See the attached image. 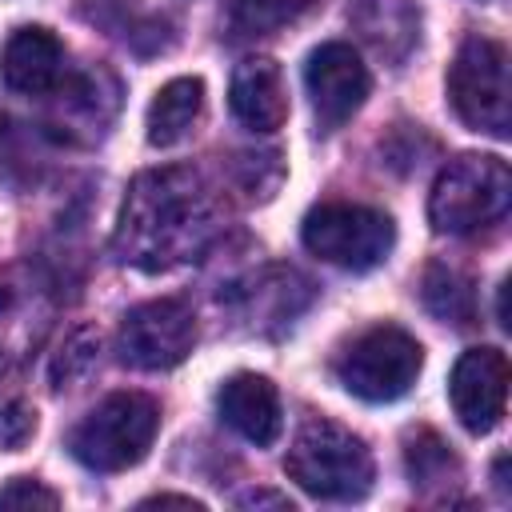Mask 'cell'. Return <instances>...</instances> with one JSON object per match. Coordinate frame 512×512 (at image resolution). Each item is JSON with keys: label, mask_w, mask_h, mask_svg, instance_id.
<instances>
[{"label": "cell", "mask_w": 512, "mask_h": 512, "mask_svg": "<svg viewBox=\"0 0 512 512\" xmlns=\"http://www.w3.org/2000/svg\"><path fill=\"white\" fill-rule=\"evenodd\" d=\"M512 204V172L500 156H456L432 184L428 220L444 236L496 224Z\"/></svg>", "instance_id": "277c9868"}, {"label": "cell", "mask_w": 512, "mask_h": 512, "mask_svg": "<svg viewBox=\"0 0 512 512\" xmlns=\"http://www.w3.org/2000/svg\"><path fill=\"white\" fill-rule=\"evenodd\" d=\"M284 472L308 496L340 500V504L368 496L372 476H376L368 444L352 428H344L336 420H324V416L308 420L296 432V440L284 456Z\"/></svg>", "instance_id": "7a4b0ae2"}, {"label": "cell", "mask_w": 512, "mask_h": 512, "mask_svg": "<svg viewBox=\"0 0 512 512\" xmlns=\"http://www.w3.org/2000/svg\"><path fill=\"white\" fill-rule=\"evenodd\" d=\"M420 296H424V308L432 316H440L444 324H468L476 316V292H472V280L448 264H432L420 280Z\"/></svg>", "instance_id": "e0dca14e"}, {"label": "cell", "mask_w": 512, "mask_h": 512, "mask_svg": "<svg viewBox=\"0 0 512 512\" xmlns=\"http://www.w3.org/2000/svg\"><path fill=\"white\" fill-rule=\"evenodd\" d=\"M356 28L364 32V40L380 56L404 60L420 36V16L408 0H360L356 4Z\"/></svg>", "instance_id": "2e32d148"}, {"label": "cell", "mask_w": 512, "mask_h": 512, "mask_svg": "<svg viewBox=\"0 0 512 512\" xmlns=\"http://www.w3.org/2000/svg\"><path fill=\"white\" fill-rule=\"evenodd\" d=\"M404 460H408V476H412V484H420V488H428V484H448V480L460 476L456 456L448 452V444H444L432 428H420V432L408 436V444H404Z\"/></svg>", "instance_id": "ac0fdd59"}, {"label": "cell", "mask_w": 512, "mask_h": 512, "mask_svg": "<svg viewBox=\"0 0 512 512\" xmlns=\"http://www.w3.org/2000/svg\"><path fill=\"white\" fill-rule=\"evenodd\" d=\"M216 408L224 416V424L232 432H240L248 444L256 448H268L280 440V428H284V416H280V396H276V384L268 376H256V372H236L224 380L220 396H216Z\"/></svg>", "instance_id": "8fae6325"}, {"label": "cell", "mask_w": 512, "mask_h": 512, "mask_svg": "<svg viewBox=\"0 0 512 512\" xmlns=\"http://www.w3.org/2000/svg\"><path fill=\"white\" fill-rule=\"evenodd\" d=\"M332 368H336V380L352 396H360L368 404H392L416 384V376L424 368V348L404 328L376 324V328L360 332L336 356Z\"/></svg>", "instance_id": "5b68a950"}, {"label": "cell", "mask_w": 512, "mask_h": 512, "mask_svg": "<svg viewBox=\"0 0 512 512\" xmlns=\"http://www.w3.org/2000/svg\"><path fill=\"white\" fill-rule=\"evenodd\" d=\"M304 84H308L316 120L328 132L340 128L344 120H352L360 112V104L368 100V68L360 60V52L344 40H328L308 56Z\"/></svg>", "instance_id": "9c48e42d"}, {"label": "cell", "mask_w": 512, "mask_h": 512, "mask_svg": "<svg viewBox=\"0 0 512 512\" xmlns=\"http://www.w3.org/2000/svg\"><path fill=\"white\" fill-rule=\"evenodd\" d=\"M0 76L20 96H44L64 76V44L48 28H16L4 44Z\"/></svg>", "instance_id": "4fadbf2b"}, {"label": "cell", "mask_w": 512, "mask_h": 512, "mask_svg": "<svg viewBox=\"0 0 512 512\" xmlns=\"http://www.w3.org/2000/svg\"><path fill=\"white\" fill-rule=\"evenodd\" d=\"M164 504H180V508H204L200 500H192V496H176V492H160V496L140 500V508H164Z\"/></svg>", "instance_id": "cb8c5ba5"}, {"label": "cell", "mask_w": 512, "mask_h": 512, "mask_svg": "<svg viewBox=\"0 0 512 512\" xmlns=\"http://www.w3.org/2000/svg\"><path fill=\"white\" fill-rule=\"evenodd\" d=\"M52 300L24 268L0 272V356H24L48 328Z\"/></svg>", "instance_id": "5bb4252c"}, {"label": "cell", "mask_w": 512, "mask_h": 512, "mask_svg": "<svg viewBox=\"0 0 512 512\" xmlns=\"http://www.w3.org/2000/svg\"><path fill=\"white\" fill-rule=\"evenodd\" d=\"M448 400L456 420L472 432L484 436L504 420L508 404V360L500 348H468L448 376Z\"/></svg>", "instance_id": "30bf717a"}, {"label": "cell", "mask_w": 512, "mask_h": 512, "mask_svg": "<svg viewBox=\"0 0 512 512\" xmlns=\"http://www.w3.org/2000/svg\"><path fill=\"white\" fill-rule=\"evenodd\" d=\"M240 504H244V508H260V504L292 508V504H288V496H280V492H244V496H240Z\"/></svg>", "instance_id": "603a6c76"}, {"label": "cell", "mask_w": 512, "mask_h": 512, "mask_svg": "<svg viewBox=\"0 0 512 512\" xmlns=\"http://www.w3.org/2000/svg\"><path fill=\"white\" fill-rule=\"evenodd\" d=\"M220 232V200L196 168L140 172L124 196L116 224V260L168 272L196 260Z\"/></svg>", "instance_id": "6da1fadb"}, {"label": "cell", "mask_w": 512, "mask_h": 512, "mask_svg": "<svg viewBox=\"0 0 512 512\" xmlns=\"http://www.w3.org/2000/svg\"><path fill=\"white\" fill-rule=\"evenodd\" d=\"M96 356H100V336L92 328H76L60 344V352L52 360V372H48L52 376V388H72L76 380H84L96 368Z\"/></svg>", "instance_id": "ffe728a7"}, {"label": "cell", "mask_w": 512, "mask_h": 512, "mask_svg": "<svg viewBox=\"0 0 512 512\" xmlns=\"http://www.w3.org/2000/svg\"><path fill=\"white\" fill-rule=\"evenodd\" d=\"M0 508H60V496L32 476H16L0 488Z\"/></svg>", "instance_id": "7402d4cb"}, {"label": "cell", "mask_w": 512, "mask_h": 512, "mask_svg": "<svg viewBox=\"0 0 512 512\" xmlns=\"http://www.w3.org/2000/svg\"><path fill=\"white\" fill-rule=\"evenodd\" d=\"M200 112H204V80L200 76H176V80H168L152 96V104H148V120H144L148 144L152 148L180 144L192 132V124L200 120Z\"/></svg>", "instance_id": "9a60e30c"}, {"label": "cell", "mask_w": 512, "mask_h": 512, "mask_svg": "<svg viewBox=\"0 0 512 512\" xmlns=\"http://www.w3.org/2000/svg\"><path fill=\"white\" fill-rule=\"evenodd\" d=\"M300 240L324 264H336L344 272H368L388 260L396 244V228L392 216L380 208L332 200V204H316L304 216Z\"/></svg>", "instance_id": "8992f818"}, {"label": "cell", "mask_w": 512, "mask_h": 512, "mask_svg": "<svg viewBox=\"0 0 512 512\" xmlns=\"http://www.w3.org/2000/svg\"><path fill=\"white\" fill-rule=\"evenodd\" d=\"M312 0H236L232 24L240 36H272L284 24H292Z\"/></svg>", "instance_id": "d6986e66"}, {"label": "cell", "mask_w": 512, "mask_h": 512, "mask_svg": "<svg viewBox=\"0 0 512 512\" xmlns=\"http://www.w3.org/2000/svg\"><path fill=\"white\" fill-rule=\"evenodd\" d=\"M192 344H196V316L184 300H172V296L128 308L116 336L120 360L144 372L176 368L192 352Z\"/></svg>", "instance_id": "ba28073f"}, {"label": "cell", "mask_w": 512, "mask_h": 512, "mask_svg": "<svg viewBox=\"0 0 512 512\" xmlns=\"http://www.w3.org/2000/svg\"><path fill=\"white\" fill-rule=\"evenodd\" d=\"M36 432V412L32 404H24L20 396L0 400V444L4 448H24Z\"/></svg>", "instance_id": "44dd1931"}, {"label": "cell", "mask_w": 512, "mask_h": 512, "mask_svg": "<svg viewBox=\"0 0 512 512\" xmlns=\"http://www.w3.org/2000/svg\"><path fill=\"white\" fill-rule=\"evenodd\" d=\"M448 104L472 132H488L496 140L512 128L508 104V48L488 36H472L460 44L448 68Z\"/></svg>", "instance_id": "52a82bcc"}, {"label": "cell", "mask_w": 512, "mask_h": 512, "mask_svg": "<svg viewBox=\"0 0 512 512\" xmlns=\"http://www.w3.org/2000/svg\"><path fill=\"white\" fill-rule=\"evenodd\" d=\"M232 116L252 132H276L288 120V88L284 72L268 56H248L236 64L228 84Z\"/></svg>", "instance_id": "7c38bea8"}, {"label": "cell", "mask_w": 512, "mask_h": 512, "mask_svg": "<svg viewBox=\"0 0 512 512\" xmlns=\"http://www.w3.org/2000/svg\"><path fill=\"white\" fill-rule=\"evenodd\" d=\"M160 432V404L144 392L104 396L68 436L72 456L92 472H124L140 464Z\"/></svg>", "instance_id": "3957f363"}]
</instances>
